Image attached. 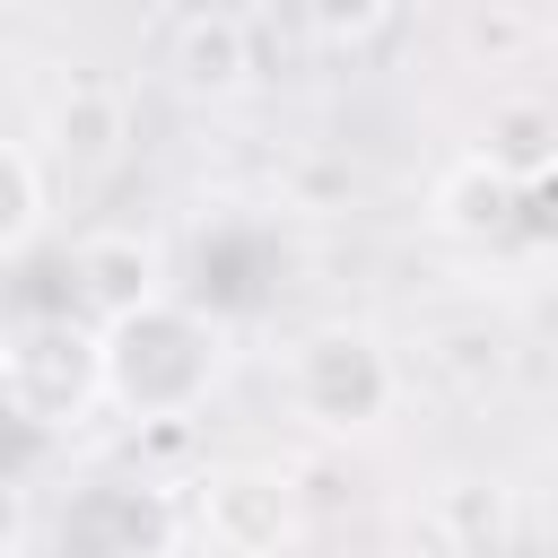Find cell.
<instances>
[{"label":"cell","instance_id":"obj_1","mask_svg":"<svg viewBox=\"0 0 558 558\" xmlns=\"http://www.w3.org/2000/svg\"><path fill=\"white\" fill-rule=\"evenodd\" d=\"M96 349H105V401L122 418H192L209 401L218 366H227V331L209 314L174 305V296H157L148 314L96 331Z\"/></svg>","mask_w":558,"mask_h":558},{"label":"cell","instance_id":"obj_2","mask_svg":"<svg viewBox=\"0 0 558 558\" xmlns=\"http://www.w3.org/2000/svg\"><path fill=\"white\" fill-rule=\"evenodd\" d=\"M288 401L296 418H314L323 436H357L375 418H392L401 401V366L366 323H314L288 349Z\"/></svg>","mask_w":558,"mask_h":558},{"label":"cell","instance_id":"obj_3","mask_svg":"<svg viewBox=\"0 0 558 558\" xmlns=\"http://www.w3.org/2000/svg\"><path fill=\"white\" fill-rule=\"evenodd\" d=\"M201 523L227 558H279L296 541V488H288V471L227 462V471L201 480Z\"/></svg>","mask_w":558,"mask_h":558},{"label":"cell","instance_id":"obj_4","mask_svg":"<svg viewBox=\"0 0 558 558\" xmlns=\"http://www.w3.org/2000/svg\"><path fill=\"white\" fill-rule=\"evenodd\" d=\"M70 279H78V305H87L96 331H113V323H131V314H148V305L166 296V288H157V244H148L140 227H96V235H78Z\"/></svg>","mask_w":558,"mask_h":558},{"label":"cell","instance_id":"obj_5","mask_svg":"<svg viewBox=\"0 0 558 558\" xmlns=\"http://www.w3.org/2000/svg\"><path fill=\"white\" fill-rule=\"evenodd\" d=\"M9 366H17L26 418H78V410L105 392V349H96L87 331H61V323L9 340Z\"/></svg>","mask_w":558,"mask_h":558},{"label":"cell","instance_id":"obj_6","mask_svg":"<svg viewBox=\"0 0 558 558\" xmlns=\"http://www.w3.org/2000/svg\"><path fill=\"white\" fill-rule=\"evenodd\" d=\"M166 70L183 78V96H235L253 78V17L235 9H192L166 35Z\"/></svg>","mask_w":558,"mask_h":558},{"label":"cell","instance_id":"obj_7","mask_svg":"<svg viewBox=\"0 0 558 558\" xmlns=\"http://www.w3.org/2000/svg\"><path fill=\"white\" fill-rule=\"evenodd\" d=\"M427 532H436V558H506L514 549V497H506V480H480V471L445 480L436 506H427Z\"/></svg>","mask_w":558,"mask_h":558},{"label":"cell","instance_id":"obj_8","mask_svg":"<svg viewBox=\"0 0 558 558\" xmlns=\"http://www.w3.org/2000/svg\"><path fill=\"white\" fill-rule=\"evenodd\" d=\"M436 227L453 244H514V174H497L488 157H462L436 183Z\"/></svg>","mask_w":558,"mask_h":558},{"label":"cell","instance_id":"obj_9","mask_svg":"<svg viewBox=\"0 0 558 558\" xmlns=\"http://www.w3.org/2000/svg\"><path fill=\"white\" fill-rule=\"evenodd\" d=\"M471 157H488V166L514 174V183L549 174V166H558V105H549V96H497Z\"/></svg>","mask_w":558,"mask_h":558},{"label":"cell","instance_id":"obj_10","mask_svg":"<svg viewBox=\"0 0 558 558\" xmlns=\"http://www.w3.org/2000/svg\"><path fill=\"white\" fill-rule=\"evenodd\" d=\"M52 140L70 166H113L122 157V96L113 87H70L52 105Z\"/></svg>","mask_w":558,"mask_h":558},{"label":"cell","instance_id":"obj_11","mask_svg":"<svg viewBox=\"0 0 558 558\" xmlns=\"http://www.w3.org/2000/svg\"><path fill=\"white\" fill-rule=\"evenodd\" d=\"M35 227H44V174H35V157H26L17 140H0V262H9Z\"/></svg>","mask_w":558,"mask_h":558},{"label":"cell","instance_id":"obj_12","mask_svg":"<svg viewBox=\"0 0 558 558\" xmlns=\"http://www.w3.org/2000/svg\"><path fill=\"white\" fill-rule=\"evenodd\" d=\"M514 244L523 253H558V166L514 183Z\"/></svg>","mask_w":558,"mask_h":558},{"label":"cell","instance_id":"obj_13","mask_svg":"<svg viewBox=\"0 0 558 558\" xmlns=\"http://www.w3.org/2000/svg\"><path fill=\"white\" fill-rule=\"evenodd\" d=\"M375 26H384V9H323V17H314L323 44H357V35H375Z\"/></svg>","mask_w":558,"mask_h":558},{"label":"cell","instance_id":"obj_14","mask_svg":"<svg viewBox=\"0 0 558 558\" xmlns=\"http://www.w3.org/2000/svg\"><path fill=\"white\" fill-rule=\"evenodd\" d=\"M9 418H26V401H17V366H9V349H0V427Z\"/></svg>","mask_w":558,"mask_h":558}]
</instances>
